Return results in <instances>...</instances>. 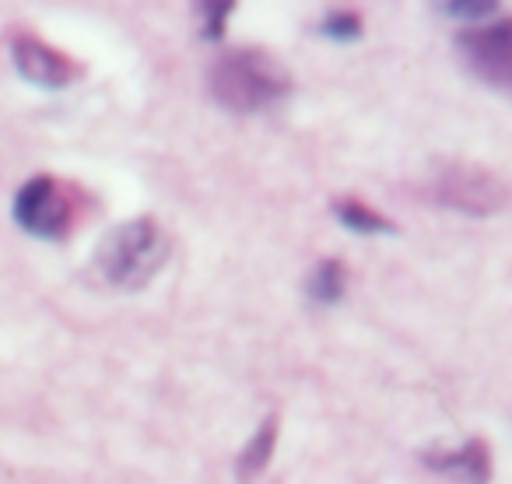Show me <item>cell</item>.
<instances>
[{"label": "cell", "instance_id": "cell-1", "mask_svg": "<svg viewBox=\"0 0 512 484\" xmlns=\"http://www.w3.org/2000/svg\"><path fill=\"white\" fill-rule=\"evenodd\" d=\"M207 85L218 106L228 113H260L292 92V74L264 50H232L214 60Z\"/></svg>", "mask_w": 512, "mask_h": 484}, {"label": "cell", "instance_id": "cell-2", "mask_svg": "<svg viewBox=\"0 0 512 484\" xmlns=\"http://www.w3.org/2000/svg\"><path fill=\"white\" fill-rule=\"evenodd\" d=\"M169 260V235L155 218H134L106 235L99 267L120 288H144Z\"/></svg>", "mask_w": 512, "mask_h": 484}, {"label": "cell", "instance_id": "cell-3", "mask_svg": "<svg viewBox=\"0 0 512 484\" xmlns=\"http://www.w3.org/2000/svg\"><path fill=\"white\" fill-rule=\"evenodd\" d=\"M428 197L449 211L470 214V218H488L498 214L512 200V190L502 176L474 162H446L435 169L428 183Z\"/></svg>", "mask_w": 512, "mask_h": 484}, {"label": "cell", "instance_id": "cell-4", "mask_svg": "<svg viewBox=\"0 0 512 484\" xmlns=\"http://www.w3.org/2000/svg\"><path fill=\"white\" fill-rule=\"evenodd\" d=\"M456 46L477 78L512 95V18L463 29Z\"/></svg>", "mask_w": 512, "mask_h": 484}, {"label": "cell", "instance_id": "cell-5", "mask_svg": "<svg viewBox=\"0 0 512 484\" xmlns=\"http://www.w3.org/2000/svg\"><path fill=\"white\" fill-rule=\"evenodd\" d=\"M15 218L22 228H29L32 235H46L57 239L71 228L74 221V204L67 197V190L53 176H36L18 190L15 197Z\"/></svg>", "mask_w": 512, "mask_h": 484}, {"label": "cell", "instance_id": "cell-6", "mask_svg": "<svg viewBox=\"0 0 512 484\" xmlns=\"http://www.w3.org/2000/svg\"><path fill=\"white\" fill-rule=\"evenodd\" d=\"M11 57H15V67L22 78L36 81L43 88H64L81 78V64H74L67 53L53 50L50 43H43L39 36H29V32H18L11 39Z\"/></svg>", "mask_w": 512, "mask_h": 484}, {"label": "cell", "instance_id": "cell-7", "mask_svg": "<svg viewBox=\"0 0 512 484\" xmlns=\"http://www.w3.org/2000/svg\"><path fill=\"white\" fill-rule=\"evenodd\" d=\"M425 467L460 484H488L491 481V449L488 442L470 439L460 449H432L425 453Z\"/></svg>", "mask_w": 512, "mask_h": 484}, {"label": "cell", "instance_id": "cell-8", "mask_svg": "<svg viewBox=\"0 0 512 484\" xmlns=\"http://www.w3.org/2000/svg\"><path fill=\"white\" fill-rule=\"evenodd\" d=\"M274 442H278V418H267L264 425L253 432V439L246 442V449L239 453V460H235V474H239V481L249 484L264 474L267 463H271V456H274Z\"/></svg>", "mask_w": 512, "mask_h": 484}, {"label": "cell", "instance_id": "cell-9", "mask_svg": "<svg viewBox=\"0 0 512 484\" xmlns=\"http://www.w3.org/2000/svg\"><path fill=\"white\" fill-rule=\"evenodd\" d=\"M334 214L341 225H348L351 232H362V235H376V232H397L386 214H379L376 207L362 204L358 197H337L334 200Z\"/></svg>", "mask_w": 512, "mask_h": 484}, {"label": "cell", "instance_id": "cell-10", "mask_svg": "<svg viewBox=\"0 0 512 484\" xmlns=\"http://www.w3.org/2000/svg\"><path fill=\"white\" fill-rule=\"evenodd\" d=\"M344 288H348V271H344L341 260H320V264L313 267V274H309V295H313L316 302H341Z\"/></svg>", "mask_w": 512, "mask_h": 484}, {"label": "cell", "instance_id": "cell-11", "mask_svg": "<svg viewBox=\"0 0 512 484\" xmlns=\"http://www.w3.org/2000/svg\"><path fill=\"white\" fill-rule=\"evenodd\" d=\"M235 4H239V0H193V11H197V18H200V32H204L207 39L225 36V25H228V18H232Z\"/></svg>", "mask_w": 512, "mask_h": 484}, {"label": "cell", "instance_id": "cell-12", "mask_svg": "<svg viewBox=\"0 0 512 484\" xmlns=\"http://www.w3.org/2000/svg\"><path fill=\"white\" fill-rule=\"evenodd\" d=\"M435 8L449 18H460V22H477V18H488L498 11V0H432Z\"/></svg>", "mask_w": 512, "mask_h": 484}, {"label": "cell", "instance_id": "cell-13", "mask_svg": "<svg viewBox=\"0 0 512 484\" xmlns=\"http://www.w3.org/2000/svg\"><path fill=\"white\" fill-rule=\"evenodd\" d=\"M320 32H323V36H330V39H358V36H362V18H358L355 11H348V8L330 11V15L323 18Z\"/></svg>", "mask_w": 512, "mask_h": 484}]
</instances>
